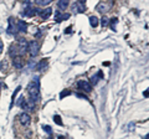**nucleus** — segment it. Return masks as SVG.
Segmentation results:
<instances>
[{
    "mask_svg": "<svg viewBox=\"0 0 149 139\" xmlns=\"http://www.w3.org/2000/svg\"><path fill=\"white\" fill-rule=\"evenodd\" d=\"M20 106L24 108L25 111H34V108H35V103H34L31 99H25L24 98Z\"/></svg>",
    "mask_w": 149,
    "mask_h": 139,
    "instance_id": "39448f33",
    "label": "nucleus"
},
{
    "mask_svg": "<svg viewBox=\"0 0 149 139\" xmlns=\"http://www.w3.org/2000/svg\"><path fill=\"white\" fill-rule=\"evenodd\" d=\"M117 22H118V19L117 17H113L111 20V29L113 30V31H115V25H117Z\"/></svg>",
    "mask_w": 149,
    "mask_h": 139,
    "instance_id": "4be33fe9",
    "label": "nucleus"
},
{
    "mask_svg": "<svg viewBox=\"0 0 149 139\" xmlns=\"http://www.w3.org/2000/svg\"><path fill=\"white\" fill-rule=\"evenodd\" d=\"M77 87H78V89H81V91H83V92H87V93H89L92 91V85L89 83V82L85 81V80L78 81Z\"/></svg>",
    "mask_w": 149,
    "mask_h": 139,
    "instance_id": "20e7f679",
    "label": "nucleus"
},
{
    "mask_svg": "<svg viewBox=\"0 0 149 139\" xmlns=\"http://www.w3.org/2000/svg\"><path fill=\"white\" fill-rule=\"evenodd\" d=\"M48 139H52V138H51V137H50V138H48Z\"/></svg>",
    "mask_w": 149,
    "mask_h": 139,
    "instance_id": "473e14b6",
    "label": "nucleus"
},
{
    "mask_svg": "<svg viewBox=\"0 0 149 139\" xmlns=\"http://www.w3.org/2000/svg\"><path fill=\"white\" fill-rule=\"evenodd\" d=\"M28 93L30 96V99H31L34 103L37 102V101L40 99V86L35 85L34 82L32 83H30L28 86Z\"/></svg>",
    "mask_w": 149,
    "mask_h": 139,
    "instance_id": "f257e3e1",
    "label": "nucleus"
},
{
    "mask_svg": "<svg viewBox=\"0 0 149 139\" xmlns=\"http://www.w3.org/2000/svg\"><path fill=\"white\" fill-rule=\"evenodd\" d=\"M101 25H102L103 28H106V26H108V25H109V19H108L107 16H104V15H103V17L101 19Z\"/></svg>",
    "mask_w": 149,
    "mask_h": 139,
    "instance_id": "aec40b11",
    "label": "nucleus"
},
{
    "mask_svg": "<svg viewBox=\"0 0 149 139\" xmlns=\"http://www.w3.org/2000/svg\"><path fill=\"white\" fill-rule=\"evenodd\" d=\"M58 139H65V138H63V137H60V138H58Z\"/></svg>",
    "mask_w": 149,
    "mask_h": 139,
    "instance_id": "2f4dec72",
    "label": "nucleus"
},
{
    "mask_svg": "<svg viewBox=\"0 0 149 139\" xmlns=\"http://www.w3.org/2000/svg\"><path fill=\"white\" fill-rule=\"evenodd\" d=\"M58 9L60 10H66L70 5V0H58Z\"/></svg>",
    "mask_w": 149,
    "mask_h": 139,
    "instance_id": "dca6fc26",
    "label": "nucleus"
},
{
    "mask_svg": "<svg viewBox=\"0 0 149 139\" xmlns=\"http://www.w3.org/2000/svg\"><path fill=\"white\" fill-rule=\"evenodd\" d=\"M20 89H21V87H20V86H19V87H17L16 89H15V92L13 93V99H11V104L14 103V101H15V97H16V95H17L19 92H20Z\"/></svg>",
    "mask_w": 149,
    "mask_h": 139,
    "instance_id": "393cba45",
    "label": "nucleus"
},
{
    "mask_svg": "<svg viewBox=\"0 0 149 139\" xmlns=\"http://www.w3.org/2000/svg\"><path fill=\"white\" fill-rule=\"evenodd\" d=\"M76 97H80V98H85V99H87V97H86L85 95H80V93H76Z\"/></svg>",
    "mask_w": 149,
    "mask_h": 139,
    "instance_id": "c85d7f7f",
    "label": "nucleus"
},
{
    "mask_svg": "<svg viewBox=\"0 0 149 139\" xmlns=\"http://www.w3.org/2000/svg\"><path fill=\"white\" fill-rule=\"evenodd\" d=\"M54 121H55L56 124H58V126H62V124H63L62 121H61V117H60L58 114H55V115H54Z\"/></svg>",
    "mask_w": 149,
    "mask_h": 139,
    "instance_id": "412c9836",
    "label": "nucleus"
},
{
    "mask_svg": "<svg viewBox=\"0 0 149 139\" xmlns=\"http://www.w3.org/2000/svg\"><path fill=\"white\" fill-rule=\"evenodd\" d=\"M103 77V75H102V71H99L97 75H95V76H92L91 77V82L89 83L93 85V86H96L97 83H98V81H99V78H102Z\"/></svg>",
    "mask_w": 149,
    "mask_h": 139,
    "instance_id": "f8f14e48",
    "label": "nucleus"
},
{
    "mask_svg": "<svg viewBox=\"0 0 149 139\" xmlns=\"http://www.w3.org/2000/svg\"><path fill=\"white\" fill-rule=\"evenodd\" d=\"M7 68V63L5 61H1V63H0V70L1 71H5Z\"/></svg>",
    "mask_w": 149,
    "mask_h": 139,
    "instance_id": "a878e982",
    "label": "nucleus"
},
{
    "mask_svg": "<svg viewBox=\"0 0 149 139\" xmlns=\"http://www.w3.org/2000/svg\"><path fill=\"white\" fill-rule=\"evenodd\" d=\"M17 32V29H16V22L13 17L9 19V28H7V34L9 35H15Z\"/></svg>",
    "mask_w": 149,
    "mask_h": 139,
    "instance_id": "0eeeda50",
    "label": "nucleus"
},
{
    "mask_svg": "<svg viewBox=\"0 0 149 139\" xmlns=\"http://www.w3.org/2000/svg\"><path fill=\"white\" fill-rule=\"evenodd\" d=\"M46 66H47V58H44V60H41L37 65H35V68L37 71H42L46 68Z\"/></svg>",
    "mask_w": 149,
    "mask_h": 139,
    "instance_id": "ddd939ff",
    "label": "nucleus"
},
{
    "mask_svg": "<svg viewBox=\"0 0 149 139\" xmlns=\"http://www.w3.org/2000/svg\"><path fill=\"white\" fill-rule=\"evenodd\" d=\"M9 55H10L13 58H14V57H17V56H19V52H17V46H14V45H13V46L10 47Z\"/></svg>",
    "mask_w": 149,
    "mask_h": 139,
    "instance_id": "f3484780",
    "label": "nucleus"
},
{
    "mask_svg": "<svg viewBox=\"0 0 149 139\" xmlns=\"http://www.w3.org/2000/svg\"><path fill=\"white\" fill-rule=\"evenodd\" d=\"M71 95V91H68V89H66V91H62L61 93H60V98H63V97H66V96H70Z\"/></svg>",
    "mask_w": 149,
    "mask_h": 139,
    "instance_id": "b1692460",
    "label": "nucleus"
},
{
    "mask_svg": "<svg viewBox=\"0 0 149 139\" xmlns=\"http://www.w3.org/2000/svg\"><path fill=\"white\" fill-rule=\"evenodd\" d=\"M3 48H4V46H3V42H1V40H0V54L3 52Z\"/></svg>",
    "mask_w": 149,
    "mask_h": 139,
    "instance_id": "c756f323",
    "label": "nucleus"
},
{
    "mask_svg": "<svg viewBox=\"0 0 149 139\" xmlns=\"http://www.w3.org/2000/svg\"><path fill=\"white\" fill-rule=\"evenodd\" d=\"M98 24H99V20L96 16H89V25H91L92 28H97Z\"/></svg>",
    "mask_w": 149,
    "mask_h": 139,
    "instance_id": "a211bd4d",
    "label": "nucleus"
},
{
    "mask_svg": "<svg viewBox=\"0 0 149 139\" xmlns=\"http://www.w3.org/2000/svg\"><path fill=\"white\" fill-rule=\"evenodd\" d=\"M28 41L25 39H19V42H17V52H19V56H24L26 52H28Z\"/></svg>",
    "mask_w": 149,
    "mask_h": 139,
    "instance_id": "f03ea898",
    "label": "nucleus"
},
{
    "mask_svg": "<svg viewBox=\"0 0 149 139\" xmlns=\"http://www.w3.org/2000/svg\"><path fill=\"white\" fill-rule=\"evenodd\" d=\"M24 15L26 17H32L34 15H36V9L35 7H26L24 11Z\"/></svg>",
    "mask_w": 149,
    "mask_h": 139,
    "instance_id": "2eb2a0df",
    "label": "nucleus"
},
{
    "mask_svg": "<svg viewBox=\"0 0 149 139\" xmlns=\"http://www.w3.org/2000/svg\"><path fill=\"white\" fill-rule=\"evenodd\" d=\"M35 1V4H37V5H40V6H46L48 5V4L51 3V0H34Z\"/></svg>",
    "mask_w": 149,
    "mask_h": 139,
    "instance_id": "6ab92c4d",
    "label": "nucleus"
},
{
    "mask_svg": "<svg viewBox=\"0 0 149 139\" xmlns=\"http://www.w3.org/2000/svg\"><path fill=\"white\" fill-rule=\"evenodd\" d=\"M61 16H62L61 13H60L58 10H56L55 11V20L57 21V22H60V21H61Z\"/></svg>",
    "mask_w": 149,
    "mask_h": 139,
    "instance_id": "5701e85b",
    "label": "nucleus"
},
{
    "mask_svg": "<svg viewBox=\"0 0 149 139\" xmlns=\"http://www.w3.org/2000/svg\"><path fill=\"white\" fill-rule=\"evenodd\" d=\"M28 50L30 52V55H31L32 57H35V56H37V54H39L40 45L37 44L36 41H31V42L29 44V46H28Z\"/></svg>",
    "mask_w": 149,
    "mask_h": 139,
    "instance_id": "7ed1b4c3",
    "label": "nucleus"
},
{
    "mask_svg": "<svg viewBox=\"0 0 149 139\" xmlns=\"http://www.w3.org/2000/svg\"><path fill=\"white\" fill-rule=\"evenodd\" d=\"M73 10H76V13H85V10H86L85 4L77 1L76 4H73Z\"/></svg>",
    "mask_w": 149,
    "mask_h": 139,
    "instance_id": "9b49d317",
    "label": "nucleus"
},
{
    "mask_svg": "<svg viewBox=\"0 0 149 139\" xmlns=\"http://www.w3.org/2000/svg\"><path fill=\"white\" fill-rule=\"evenodd\" d=\"M16 29H17V31H20V32H26L28 25H26V22L24 20H17L16 21Z\"/></svg>",
    "mask_w": 149,
    "mask_h": 139,
    "instance_id": "9d476101",
    "label": "nucleus"
},
{
    "mask_svg": "<svg viewBox=\"0 0 149 139\" xmlns=\"http://www.w3.org/2000/svg\"><path fill=\"white\" fill-rule=\"evenodd\" d=\"M19 121H20V123L24 127H28V126H30V123H31V117L28 114V113H21L20 114V117H19Z\"/></svg>",
    "mask_w": 149,
    "mask_h": 139,
    "instance_id": "423d86ee",
    "label": "nucleus"
},
{
    "mask_svg": "<svg viewBox=\"0 0 149 139\" xmlns=\"http://www.w3.org/2000/svg\"><path fill=\"white\" fill-rule=\"evenodd\" d=\"M42 128H44V130H45V132H46L47 134H51V133H52V130H51V127H50V126H44Z\"/></svg>",
    "mask_w": 149,
    "mask_h": 139,
    "instance_id": "bb28decb",
    "label": "nucleus"
},
{
    "mask_svg": "<svg viewBox=\"0 0 149 139\" xmlns=\"http://www.w3.org/2000/svg\"><path fill=\"white\" fill-rule=\"evenodd\" d=\"M13 65H14L15 68H22V66H24V61L21 60V57H14Z\"/></svg>",
    "mask_w": 149,
    "mask_h": 139,
    "instance_id": "4468645a",
    "label": "nucleus"
},
{
    "mask_svg": "<svg viewBox=\"0 0 149 139\" xmlns=\"http://www.w3.org/2000/svg\"><path fill=\"white\" fill-rule=\"evenodd\" d=\"M71 32V26H70V28H67L66 29V34H70Z\"/></svg>",
    "mask_w": 149,
    "mask_h": 139,
    "instance_id": "7c9ffc66",
    "label": "nucleus"
},
{
    "mask_svg": "<svg viewBox=\"0 0 149 139\" xmlns=\"http://www.w3.org/2000/svg\"><path fill=\"white\" fill-rule=\"evenodd\" d=\"M70 17V14H65V15H62L61 16V21L62 20H66V19H68Z\"/></svg>",
    "mask_w": 149,
    "mask_h": 139,
    "instance_id": "cd10ccee",
    "label": "nucleus"
},
{
    "mask_svg": "<svg viewBox=\"0 0 149 139\" xmlns=\"http://www.w3.org/2000/svg\"><path fill=\"white\" fill-rule=\"evenodd\" d=\"M39 15L41 16V19L46 20V19H48L52 15V9H51V7H46V9H44V10H40Z\"/></svg>",
    "mask_w": 149,
    "mask_h": 139,
    "instance_id": "1a4fd4ad",
    "label": "nucleus"
},
{
    "mask_svg": "<svg viewBox=\"0 0 149 139\" xmlns=\"http://www.w3.org/2000/svg\"><path fill=\"white\" fill-rule=\"evenodd\" d=\"M109 9H111V4H107V3H104V1L99 3L98 5L96 6V10L98 11V13H102V14L107 13V11L109 10Z\"/></svg>",
    "mask_w": 149,
    "mask_h": 139,
    "instance_id": "6e6552de",
    "label": "nucleus"
}]
</instances>
